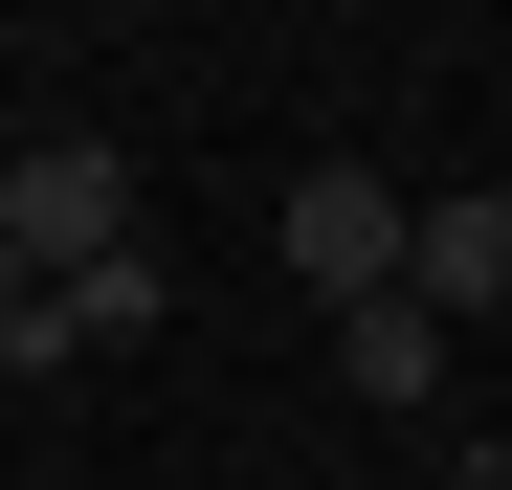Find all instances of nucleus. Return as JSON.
Returning a JSON list of instances; mask_svg holds the SVG:
<instances>
[{"instance_id":"obj_1","label":"nucleus","mask_w":512,"mask_h":490,"mask_svg":"<svg viewBox=\"0 0 512 490\" xmlns=\"http://www.w3.org/2000/svg\"><path fill=\"white\" fill-rule=\"evenodd\" d=\"M0 245H23L45 290L134 268V156H112V134H23V156H0Z\"/></svg>"},{"instance_id":"obj_2","label":"nucleus","mask_w":512,"mask_h":490,"mask_svg":"<svg viewBox=\"0 0 512 490\" xmlns=\"http://www.w3.org/2000/svg\"><path fill=\"white\" fill-rule=\"evenodd\" d=\"M268 245H290V290H312V312H379V290H401V245H423V201H401V179H357V156H312Z\"/></svg>"},{"instance_id":"obj_3","label":"nucleus","mask_w":512,"mask_h":490,"mask_svg":"<svg viewBox=\"0 0 512 490\" xmlns=\"http://www.w3.org/2000/svg\"><path fill=\"white\" fill-rule=\"evenodd\" d=\"M401 290L446 312V335H468V312H512V201H490V179H468V201H423V245H401Z\"/></svg>"},{"instance_id":"obj_4","label":"nucleus","mask_w":512,"mask_h":490,"mask_svg":"<svg viewBox=\"0 0 512 490\" xmlns=\"http://www.w3.org/2000/svg\"><path fill=\"white\" fill-rule=\"evenodd\" d=\"M334 379H357V401H446V312H423V290L334 312Z\"/></svg>"},{"instance_id":"obj_5","label":"nucleus","mask_w":512,"mask_h":490,"mask_svg":"<svg viewBox=\"0 0 512 490\" xmlns=\"http://www.w3.org/2000/svg\"><path fill=\"white\" fill-rule=\"evenodd\" d=\"M23 312H45V268H23V245H0V357H23Z\"/></svg>"},{"instance_id":"obj_6","label":"nucleus","mask_w":512,"mask_h":490,"mask_svg":"<svg viewBox=\"0 0 512 490\" xmlns=\"http://www.w3.org/2000/svg\"><path fill=\"white\" fill-rule=\"evenodd\" d=\"M468 490H512V446H468Z\"/></svg>"}]
</instances>
